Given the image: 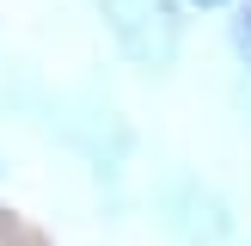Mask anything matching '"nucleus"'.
Returning a JSON list of instances; mask_svg holds the SVG:
<instances>
[{"instance_id": "f03ea898", "label": "nucleus", "mask_w": 251, "mask_h": 246, "mask_svg": "<svg viewBox=\"0 0 251 246\" xmlns=\"http://www.w3.org/2000/svg\"><path fill=\"white\" fill-rule=\"evenodd\" d=\"M98 19L117 49L147 74H166L184 43V0H98Z\"/></svg>"}, {"instance_id": "f257e3e1", "label": "nucleus", "mask_w": 251, "mask_h": 246, "mask_svg": "<svg viewBox=\"0 0 251 246\" xmlns=\"http://www.w3.org/2000/svg\"><path fill=\"white\" fill-rule=\"evenodd\" d=\"M153 215H159V228H166L172 246H227L233 234H239L233 203L208 179H196V172H184V166L153 184Z\"/></svg>"}, {"instance_id": "39448f33", "label": "nucleus", "mask_w": 251, "mask_h": 246, "mask_svg": "<svg viewBox=\"0 0 251 246\" xmlns=\"http://www.w3.org/2000/svg\"><path fill=\"white\" fill-rule=\"evenodd\" d=\"M184 6H196V12H221V6H239V0H184Z\"/></svg>"}, {"instance_id": "7ed1b4c3", "label": "nucleus", "mask_w": 251, "mask_h": 246, "mask_svg": "<svg viewBox=\"0 0 251 246\" xmlns=\"http://www.w3.org/2000/svg\"><path fill=\"white\" fill-rule=\"evenodd\" d=\"M227 43H233V56H239V68L251 74V0H239V6H233V19H227Z\"/></svg>"}, {"instance_id": "20e7f679", "label": "nucleus", "mask_w": 251, "mask_h": 246, "mask_svg": "<svg viewBox=\"0 0 251 246\" xmlns=\"http://www.w3.org/2000/svg\"><path fill=\"white\" fill-rule=\"evenodd\" d=\"M0 246H43V234L31 221H19L12 209H0Z\"/></svg>"}]
</instances>
